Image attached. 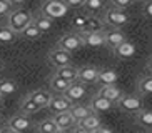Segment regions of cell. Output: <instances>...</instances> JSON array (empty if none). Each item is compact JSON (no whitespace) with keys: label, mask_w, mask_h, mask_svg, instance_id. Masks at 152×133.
I'll return each mask as SVG.
<instances>
[{"label":"cell","mask_w":152,"mask_h":133,"mask_svg":"<svg viewBox=\"0 0 152 133\" xmlns=\"http://www.w3.org/2000/svg\"><path fill=\"white\" fill-rule=\"evenodd\" d=\"M30 23H34V17H32L30 12H27V10H23V9H15L14 12L9 13V17H7V27H9L14 33H20V35H22L23 30H25Z\"/></svg>","instance_id":"cell-1"},{"label":"cell","mask_w":152,"mask_h":133,"mask_svg":"<svg viewBox=\"0 0 152 133\" xmlns=\"http://www.w3.org/2000/svg\"><path fill=\"white\" fill-rule=\"evenodd\" d=\"M69 7L65 5V2H60V0H49L42 5L40 13L44 17L50 18V20H55V18H62L64 15H67Z\"/></svg>","instance_id":"cell-2"},{"label":"cell","mask_w":152,"mask_h":133,"mask_svg":"<svg viewBox=\"0 0 152 133\" xmlns=\"http://www.w3.org/2000/svg\"><path fill=\"white\" fill-rule=\"evenodd\" d=\"M119 110H122L124 113H132V115H137L139 111L144 110V100L142 97L139 95H125L119 100L117 103Z\"/></svg>","instance_id":"cell-3"},{"label":"cell","mask_w":152,"mask_h":133,"mask_svg":"<svg viewBox=\"0 0 152 133\" xmlns=\"http://www.w3.org/2000/svg\"><path fill=\"white\" fill-rule=\"evenodd\" d=\"M104 23L112 28H119V27H124L129 23V15L125 13V10H117V9H105L104 12V17H102Z\"/></svg>","instance_id":"cell-4"},{"label":"cell","mask_w":152,"mask_h":133,"mask_svg":"<svg viewBox=\"0 0 152 133\" xmlns=\"http://www.w3.org/2000/svg\"><path fill=\"white\" fill-rule=\"evenodd\" d=\"M80 47H84V37L79 35V33H67V35H64L62 38L58 40L57 48L64 50L67 53H72L75 50H79Z\"/></svg>","instance_id":"cell-5"},{"label":"cell","mask_w":152,"mask_h":133,"mask_svg":"<svg viewBox=\"0 0 152 133\" xmlns=\"http://www.w3.org/2000/svg\"><path fill=\"white\" fill-rule=\"evenodd\" d=\"M99 70L97 66H92V65H85V66H80L77 68V82L80 83H97L99 82Z\"/></svg>","instance_id":"cell-6"},{"label":"cell","mask_w":152,"mask_h":133,"mask_svg":"<svg viewBox=\"0 0 152 133\" xmlns=\"http://www.w3.org/2000/svg\"><path fill=\"white\" fill-rule=\"evenodd\" d=\"M104 20L102 18L95 17V15H89L87 20H85V25L79 30V35L85 37V35H90V33H102L104 32Z\"/></svg>","instance_id":"cell-7"},{"label":"cell","mask_w":152,"mask_h":133,"mask_svg":"<svg viewBox=\"0 0 152 133\" xmlns=\"http://www.w3.org/2000/svg\"><path fill=\"white\" fill-rule=\"evenodd\" d=\"M104 40H105V45L112 50H115L117 47H121L124 42H127V40H125V35L119 30V28H107V30H104Z\"/></svg>","instance_id":"cell-8"},{"label":"cell","mask_w":152,"mask_h":133,"mask_svg":"<svg viewBox=\"0 0 152 133\" xmlns=\"http://www.w3.org/2000/svg\"><path fill=\"white\" fill-rule=\"evenodd\" d=\"M49 62L57 68H64V66H70L72 65V57L70 53L64 52L60 48H55L49 53Z\"/></svg>","instance_id":"cell-9"},{"label":"cell","mask_w":152,"mask_h":133,"mask_svg":"<svg viewBox=\"0 0 152 133\" xmlns=\"http://www.w3.org/2000/svg\"><path fill=\"white\" fill-rule=\"evenodd\" d=\"M72 106H74V103H72L69 98H65L64 95H55V97H52V100H50L49 108L54 111L55 115H58V113H65V111H70V110H72Z\"/></svg>","instance_id":"cell-10"},{"label":"cell","mask_w":152,"mask_h":133,"mask_svg":"<svg viewBox=\"0 0 152 133\" xmlns=\"http://www.w3.org/2000/svg\"><path fill=\"white\" fill-rule=\"evenodd\" d=\"M85 93H87L85 85L80 83V82H74V83H70V87H69L67 92L64 93V97L69 98L72 103H75V102H80L82 98L85 97Z\"/></svg>","instance_id":"cell-11"},{"label":"cell","mask_w":152,"mask_h":133,"mask_svg":"<svg viewBox=\"0 0 152 133\" xmlns=\"http://www.w3.org/2000/svg\"><path fill=\"white\" fill-rule=\"evenodd\" d=\"M99 95H100V97H104L105 100H109L110 103H114V105H117V103H119V100L124 97L122 90L117 88L115 85H112V87H100Z\"/></svg>","instance_id":"cell-12"},{"label":"cell","mask_w":152,"mask_h":133,"mask_svg":"<svg viewBox=\"0 0 152 133\" xmlns=\"http://www.w3.org/2000/svg\"><path fill=\"white\" fill-rule=\"evenodd\" d=\"M9 126L17 133H23L30 128V120H28L27 115H15L10 118Z\"/></svg>","instance_id":"cell-13"},{"label":"cell","mask_w":152,"mask_h":133,"mask_svg":"<svg viewBox=\"0 0 152 133\" xmlns=\"http://www.w3.org/2000/svg\"><path fill=\"white\" fill-rule=\"evenodd\" d=\"M112 106H114V103H110L109 100L100 97L99 93L95 97H92V100H90V108H92L94 113H105V111H110Z\"/></svg>","instance_id":"cell-14"},{"label":"cell","mask_w":152,"mask_h":133,"mask_svg":"<svg viewBox=\"0 0 152 133\" xmlns=\"http://www.w3.org/2000/svg\"><path fill=\"white\" fill-rule=\"evenodd\" d=\"M52 120L55 121V125H57L58 130H65V132H67L69 128H72V126H75V125H77V121L74 120V116L70 115V111L54 115V118H52Z\"/></svg>","instance_id":"cell-15"},{"label":"cell","mask_w":152,"mask_h":133,"mask_svg":"<svg viewBox=\"0 0 152 133\" xmlns=\"http://www.w3.org/2000/svg\"><path fill=\"white\" fill-rule=\"evenodd\" d=\"M119 80V73L115 70H112V68H104L100 70L99 73V82L102 87H112V85H115V82Z\"/></svg>","instance_id":"cell-16"},{"label":"cell","mask_w":152,"mask_h":133,"mask_svg":"<svg viewBox=\"0 0 152 133\" xmlns=\"http://www.w3.org/2000/svg\"><path fill=\"white\" fill-rule=\"evenodd\" d=\"M28 98L34 100L37 105L40 106V108H45V106L50 105V100H52V95H50L47 90H35V92L28 93Z\"/></svg>","instance_id":"cell-17"},{"label":"cell","mask_w":152,"mask_h":133,"mask_svg":"<svg viewBox=\"0 0 152 133\" xmlns=\"http://www.w3.org/2000/svg\"><path fill=\"white\" fill-rule=\"evenodd\" d=\"M70 115L74 116V120L79 123V121H82V120L92 116V115H94V111H92V108H90V106L74 105V106H72V110H70Z\"/></svg>","instance_id":"cell-18"},{"label":"cell","mask_w":152,"mask_h":133,"mask_svg":"<svg viewBox=\"0 0 152 133\" xmlns=\"http://www.w3.org/2000/svg\"><path fill=\"white\" fill-rule=\"evenodd\" d=\"M55 77L65 80V82H69V83H74V82H77V68H75V66H64V68H57Z\"/></svg>","instance_id":"cell-19"},{"label":"cell","mask_w":152,"mask_h":133,"mask_svg":"<svg viewBox=\"0 0 152 133\" xmlns=\"http://www.w3.org/2000/svg\"><path fill=\"white\" fill-rule=\"evenodd\" d=\"M114 53H115L119 58H132L135 55V45L130 43V42H124L121 47H117V48L114 50Z\"/></svg>","instance_id":"cell-20"},{"label":"cell","mask_w":152,"mask_h":133,"mask_svg":"<svg viewBox=\"0 0 152 133\" xmlns=\"http://www.w3.org/2000/svg\"><path fill=\"white\" fill-rule=\"evenodd\" d=\"M84 45L85 47H90V48H99L105 45V40H104V32L102 33H90V35L84 37Z\"/></svg>","instance_id":"cell-21"},{"label":"cell","mask_w":152,"mask_h":133,"mask_svg":"<svg viewBox=\"0 0 152 133\" xmlns=\"http://www.w3.org/2000/svg\"><path fill=\"white\" fill-rule=\"evenodd\" d=\"M135 121H137V125H140L144 128L152 130V110L144 108L142 111H139L137 115H135Z\"/></svg>","instance_id":"cell-22"},{"label":"cell","mask_w":152,"mask_h":133,"mask_svg":"<svg viewBox=\"0 0 152 133\" xmlns=\"http://www.w3.org/2000/svg\"><path fill=\"white\" fill-rule=\"evenodd\" d=\"M77 125H79V126H82V128H85V130H89V132H92V133L102 126V123H100V118H99L95 113H94L92 116H89V118H85V120H82V121H79Z\"/></svg>","instance_id":"cell-23"},{"label":"cell","mask_w":152,"mask_h":133,"mask_svg":"<svg viewBox=\"0 0 152 133\" xmlns=\"http://www.w3.org/2000/svg\"><path fill=\"white\" fill-rule=\"evenodd\" d=\"M69 87H70L69 82L58 78V77H55V75H54V78L50 80V88H52V92L58 93V95H64V93L69 90Z\"/></svg>","instance_id":"cell-24"},{"label":"cell","mask_w":152,"mask_h":133,"mask_svg":"<svg viewBox=\"0 0 152 133\" xmlns=\"http://www.w3.org/2000/svg\"><path fill=\"white\" fill-rule=\"evenodd\" d=\"M52 23H54V20H50V18L44 17V15H37L35 18H34V25L39 28V30L42 32V33H45V32H49L50 28H52Z\"/></svg>","instance_id":"cell-25"},{"label":"cell","mask_w":152,"mask_h":133,"mask_svg":"<svg viewBox=\"0 0 152 133\" xmlns=\"http://www.w3.org/2000/svg\"><path fill=\"white\" fill-rule=\"evenodd\" d=\"M137 90L140 95H152V75L142 77L137 83Z\"/></svg>","instance_id":"cell-26"},{"label":"cell","mask_w":152,"mask_h":133,"mask_svg":"<svg viewBox=\"0 0 152 133\" xmlns=\"http://www.w3.org/2000/svg\"><path fill=\"white\" fill-rule=\"evenodd\" d=\"M37 130H39V133H55L58 128H57V125H55L54 120L47 118V120H44V121H40V123H39Z\"/></svg>","instance_id":"cell-27"},{"label":"cell","mask_w":152,"mask_h":133,"mask_svg":"<svg viewBox=\"0 0 152 133\" xmlns=\"http://www.w3.org/2000/svg\"><path fill=\"white\" fill-rule=\"evenodd\" d=\"M84 9L87 10V13H92V15H95L97 12L104 10V2H100V0H85Z\"/></svg>","instance_id":"cell-28"},{"label":"cell","mask_w":152,"mask_h":133,"mask_svg":"<svg viewBox=\"0 0 152 133\" xmlns=\"http://www.w3.org/2000/svg\"><path fill=\"white\" fill-rule=\"evenodd\" d=\"M39 110H40V106L37 105L34 100H30L28 97L22 102V113L23 115H32V113H37Z\"/></svg>","instance_id":"cell-29"},{"label":"cell","mask_w":152,"mask_h":133,"mask_svg":"<svg viewBox=\"0 0 152 133\" xmlns=\"http://www.w3.org/2000/svg\"><path fill=\"white\" fill-rule=\"evenodd\" d=\"M15 90H17V83L15 82H12V80H2L0 82V97L15 93Z\"/></svg>","instance_id":"cell-30"},{"label":"cell","mask_w":152,"mask_h":133,"mask_svg":"<svg viewBox=\"0 0 152 133\" xmlns=\"http://www.w3.org/2000/svg\"><path fill=\"white\" fill-rule=\"evenodd\" d=\"M15 35H17V33H14L7 25L0 27V43H12L15 40Z\"/></svg>","instance_id":"cell-31"},{"label":"cell","mask_w":152,"mask_h":133,"mask_svg":"<svg viewBox=\"0 0 152 133\" xmlns=\"http://www.w3.org/2000/svg\"><path fill=\"white\" fill-rule=\"evenodd\" d=\"M22 35L25 37L27 40H35V38H39V37L42 35V32L39 30V28H37V27L34 25V23H30V25H28L27 28L23 30V33H22Z\"/></svg>","instance_id":"cell-32"},{"label":"cell","mask_w":152,"mask_h":133,"mask_svg":"<svg viewBox=\"0 0 152 133\" xmlns=\"http://www.w3.org/2000/svg\"><path fill=\"white\" fill-rule=\"evenodd\" d=\"M14 2H9V0H0V15H7V13L14 12Z\"/></svg>","instance_id":"cell-33"},{"label":"cell","mask_w":152,"mask_h":133,"mask_svg":"<svg viewBox=\"0 0 152 133\" xmlns=\"http://www.w3.org/2000/svg\"><path fill=\"white\" fill-rule=\"evenodd\" d=\"M134 4L132 0H112L110 2V7L112 9H117V10H125L127 7Z\"/></svg>","instance_id":"cell-34"},{"label":"cell","mask_w":152,"mask_h":133,"mask_svg":"<svg viewBox=\"0 0 152 133\" xmlns=\"http://www.w3.org/2000/svg\"><path fill=\"white\" fill-rule=\"evenodd\" d=\"M87 17H89V13H79V15H75V17H74V20H72V25L80 30L82 27L85 25V20H87Z\"/></svg>","instance_id":"cell-35"},{"label":"cell","mask_w":152,"mask_h":133,"mask_svg":"<svg viewBox=\"0 0 152 133\" xmlns=\"http://www.w3.org/2000/svg\"><path fill=\"white\" fill-rule=\"evenodd\" d=\"M84 4H85V0H65V5H67L69 9L70 7H84Z\"/></svg>","instance_id":"cell-36"},{"label":"cell","mask_w":152,"mask_h":133,"mask_svg":"<svg viewBox=\"0 0 152 133\" xmlns=\"http://www.w3.org/2000/svg\"><path fill=\"white\" fill-rule=\"evenodd\" d=\"M144 10H145V13H147L149 17H152V2H149V4L144 5Z\"/></svg>","instance_id":"cell-37"},{"label":"cell","mask_w":152,"mask_h":133,"mask_svg":"<svg viewBox=\"0 0 152 133\" xmlns=\"http://www.w3.org/2000/svg\"><path fill=\"white\" fill-rule=\"evenodd\" d=\"M94 133H112V130L109 128V126H100L99 130H95Z\"/></svg>","instance_id":"cell-38"},{"label":"cell","mask_w":152,"mask_h":133,"mask_svg":"<svg viewBox=\"0 0 152 133\" xmlns=\"http://www.w3.org/2000/svg\"><path fill=\"white\" fill-rule=\"evenodd\" d=\"M72 133H92V132H89V130H85V128H82V126H79V125H77Z\"/></svg>","instance_id":"cell-39"},{"label":"cell","mask_w":152,"mask_h":133,"mask_svg":"<svg viewBox=\"0 0 152 133\" xmlns=\"http://www.w3.org/2000/svg\"><path fill=\"white\" fill-rule=\"evenodd\" d=\"M0 133H17V132H14L10 126H4V128H0Z\"/></svg>","instance_id":"cell-40"},{"label":"cell","mask_w":152,"mask_h":133,"mask_svg":"<svg viewBox=\"0 0 152 133\" xmlns=\"http://www.w3.org/2000/svg\"><path fill=\"white\" fill-rule=\"evenodd\" d=\"M147 70L151 72V75H152V58L149 60V63H147Z\"/></svg>","instance_id":"cell-41"},{"label":"cell","mask_w":152,"mask_h":133,"mask_svg":"<svg viewBox=\"0 0 152 133\" xmlns=\"http://www.w3.org/2000/svg\"><path fill=\"white\" fill-rule=\"evenodd\" d=\"M2 106H4V100H2V97H0V110H2Z\"/></svg>","instance_id":"cell-42"},{"label":"cell","mask_w":152,"mask_h":133,"mask_svg":"<svg viewBox=\"0 0 152 133\" xmlns=\"http://www.w3.org/2000/svg\"><path fill=\"white\" fill-rule=\"evenodd\" d=\"M55 133H69V132H65V130H57Z\"/></svg>","instance_id":"cell-43"},{"label":"cell","mask_w":152,"mask_h":133,"mask_svg":"<svg viewBox=\"0 0 152 133\" xmlns=\"http://www.w3.org/2000/svg\"><path fill=\"white\" fill-rule=\"evenodd\" d=\"M2 68H4V62H2V60H0V70H2Z\"/></svg>","instance_id":"cell-44"},{"label":"cell","mask_w":152,"mask_h":133,"mask_svg":"<svg viewBox=\"0 0 152 133\" xmlns=\"http://www.w3.org/2000/svg\"><path fill=\"white\" fill-rule=\"evenodd\" d=\"M0 120H2V115H0Z\"/></svg>","instance_id":"cell-45"}]
</instances>
